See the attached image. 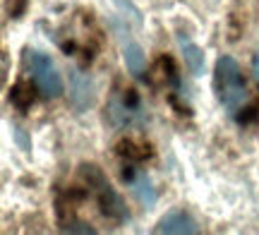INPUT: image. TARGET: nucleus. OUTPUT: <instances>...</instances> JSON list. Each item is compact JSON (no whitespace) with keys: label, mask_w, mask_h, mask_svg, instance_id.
<instances>
[{"label":"nucleus","mask_w":259,"mask_h":235,"mask_svg":"<svg viewBox=\"0 0 259 235\" xmlns=\"http://www.w3.org/2000/svg\"><path fill=\"white\" fill-rule=\"evenodd\" d=\"M213 91L219 104L228 111L231 115H240L247 101V84L238 60L233 56H221L216 60V70H213Z\"/></svg>","instance_id":"nucleus-1"},{"label":"nucleus","mask_w":259,"mask_h":235,"mask_svg":"<svg viewBox=\"0 0 259 235\" xmlns=\"http://www.w3.org/2000/svg\"><path fill=\"white\" fill-rule=\"evenodd\" d=\"M82 178H84V182H87L89 192H92L94 197H96V202H99L103 216H108L111 221H115V223H122V221L130 216L122 197L113 190V185L108 182V178L101 173L99 166H92V163H89V166H82Z\"/></svg>","instance_id":"nucleus-2"},{"label":"nucleus","mask_w":259,"mask_h":235,"mask_svg":"<svg viewBox=\"0 0 259 235\" xmlns=\"http://www.w3.org/2000/svg\"><path fill=\"white\" fill-rule=\"evenodd\" d=\"M29 60V72H31V79H34V86H36L41 96L46 99H58V96L65 91L63 77L58 72L56 63L51 60V56L46 53H38V51H31L27 56Z\"/></svg>","instance_id":"nucleus-3"},{"label":"nucleus","mask_w":259,"mask_h":235,"mask_svg":"<svg viewBox=\"0 0 259 235\" xmlns=\"http://www.w3.org/2000/svg\"><path fill=\"white\" fill-rule=\"evenodd\" d=\"M154 233H176V235H194L199 233V226L185 209H170L166 216L158 221Z\"/></svg>","instance_id":"nucleus-4"},{"label":"nucleus","mask_w":259,"mask_h":235,"mask_svg":"<svg viewBox=\"0 0 259 235\" xmlns=\"http://www.w3.org/2000/svg\"><path fill=\"white\" fill-rule=\"evenodd\" d=\"M125 180L130 182V187L137 195L139 202H144L147 207L156 204V192H154V187H151V182H149V178L144 173H125Z\"/></svg>","instance_id":"nucleus-5"},{"label":"nucleus","mask_w":259,"mask_h":235,"mask_svg":"<svg viewBox=\"0 0 259 235\" xmlns=\"http://www.w3.org/2000/svg\"><path fill=\"white\" fill-rule=\"evenodd\" d=\"M122 58H125V65H127L130 75L137 77V79H139V77H144V72H147V58H144V51H142V46H139V43L127 41Z\"/></svg>","instance_id":"nucleus-6"},{"label":"nucleus","mask_w":259,"mask_h":235,"mask_svg":"<svg viewBox=\"0 0 259 235\" xmlns=\"http://www.w3.org/2000/svg\"><path fill=\"white\" fill-rule=\"evenodd\" d=\"M180 46L185 51V63L190 65V70H192L194 75H202V70H204L202 48L197 46V43H192V41H187V38H180Z\"/></svg>","instance_id":"nucleus-7"},{"label":"nucleus","mask_w":259,"mask_h":235,"mask_svg":"<svg viewBox=\"0 0 259 235\" xmlns=\"http://www.w3.org/2000/svg\"><path fill=\"white\" fill-rule=\"evenodd\" d=\"M254 72H257V77H259V53L254 56Z\"/></svg>","instance_id":"nucleus-8"}]
</instances>
